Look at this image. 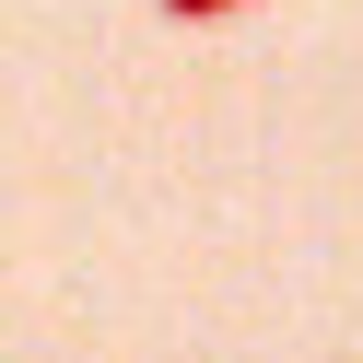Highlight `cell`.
I'll return each instance as SVG.
<instances>
[{
  "instance_id": "cell-1",
  "label": "cell",
  "mask_w": 363,
  "mask_h": 363,
  "mask_svg": "<svg viewBox=\"0 0 363 363\" xmlns=\"http://www.w3.org/2000/svg\"><path fill=\"white\" fill-rule=\"evenodd\" d=\"M223 12H246V0H164V24H223Z\"/></svg>"
}]
</instances>
